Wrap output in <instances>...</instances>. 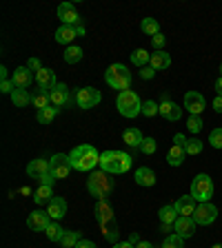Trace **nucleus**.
I'll return each instance as SVG.
<instances>
[{"mask_svg": "<svg viewBox=\"0 0 222 248\" xmlns=\"http://www.w3.org/2000/svg\"><path fill=\"white\" fill-rule=\"evenodd\" d=\"M131 164H134V157L124 151H104L100 153L98 162L100 170H104L107 175H122L131 169Z\"/></svg>", "mask_w": 222, "mask_h": 248, "instance_id": "nucleus-1", "label": "nucleus"}, {"mask_svg": "<svg viewBox=\"0 0 222 248\" xmlns=\"http://www.w3.org/2000/svg\"><path fill=\"white\" fill-rule=\"evenodd\" d=\"M69 162H71L73 170H83V173H87V170H91V169L98 166L100 153L96 151V146H91V144H80L69 153Z\"/></svg>", "mask_w": 222, "mask_h": 248, "instance_id": "nucleus-2", "label": "nucleus"}, {"mask_svg": "<svg viewBox=\"0 0 222 248\" xmlns=\"http://www.w3.org/2000/svg\"><path fill=\"white\" fill-rule=\"evenodd\" d=\"M116 108L122 118H136L138 113H142V100L134 89H127V91H120L118 98H116Z\"/></svg>", "mask_w": 222, "mask_h": 248, "instance_id": "nucleus-3", "label": "nucleus"}, {"mask_svg": "<svg viewBox=\"0 0 222 248\" xmlns=\"http://www.w3.org/2000/svg\"><path fill=\"white\" fill-rule=\"evenodd\" d=\"M87 191L96 200H107V195L114 191V182L111 177H107L104 170H96V173H89L87 177Z\"/></svg>", "mask_w": 222, "mask_h": 248, "instance_id": "nucleus-4", "label": "nucleus"}, {"mask_svg": "<svg viewBox=\"0 0 222 248\" xmlns=\"http://www.w3.org/2000/svg\"><path fill=\"white\" fill-rule=\"evenodd\" d=\"M131 71L124 64H111V67L104 71V82L111 89H118V91H127L131 87Z\"/></svg>", "mask_w": 222, "mask_h": 248, "instance_id": "nucleus-5", "label": "nucleus"}, {"mask_svg": "<svg viewBox=\"0 0 222 248\" xmlns=\"http://www.w3.org/2000/svg\"><path fill=\"white\" fill-rule=\"evenodd\" d=\"M191 197L202 204V202H211L213 197V180L207 173H198L191 182Z\"/></svg>", "mask_w": 222, "mask_h": 248, "instance_id": "nucleus-6", "label": "nucleus"}, {"mask_svg": "<svg viewBox=\"0 0 222 248\" xmlns=\"http://www.w3.org/2000/svg\"><path fill=\"white\" fill-rule=\"evenodd\" d=\"M73 170L71 162H69V155L65 153H56L49 160V173H51L56 180H65V177H69V173Z\"/></svg>", "mask_w": 222, "mask_h": 248, "instance_id": "nucleus-7", "label": "nucleus"}, {"mask_svg": "<svg viewBox=\"0 0 222 248\" xmlns=\"http://www.w3.org/2000/svg\"><path fill=\"white\" fill-rule=\"evenodd\" d=\"M216 219H218V208L213 206L211 202H202V204L196 206L193 222H196L198 226H209V224H213Z\"/></svg>", "mask_w": 222, "mask_h": 248, "instance_id": "nucleus-8", "label": "nucleus"}, {"mask_svg": "<svg viewBox=\"0 0 222 248\" xmlns=\"http://www.w3.org/2000/svg\"><path fill=\"white\" fill-rule=\"evenodd\" d=\"M185 144H187V138H185V135H182V133L173 135V146H171L169 153H167V162H169L171 166H180L182 162H185V157H187Z\"/></svg>", "mask_w": 222, "mask_h": 248, "instance_id": "nucleus-9", "label": "nucleus"}, {"mask_svg": "<svg viewBox=\"0 0 222 248\" xmlns=\"http://www.w3.org/2000/svg\"><path fill=\"white\" fill-rule=\"evenodd\" d=\"M100 100H102V95H100L98 89L93 87H83L76 91V104L80 108H91L96 104H100Z\"/></svg>", "mask_w": 222, "mask_h": 248, "instance_id": "nucleus-10", "label": "nucleus"}, {"mask_svg": "<svg viewBox=\"0 0 222 248\" xmlns=\"http://www.w3.org/2000/svg\"><path fill=\"white\" fill-rule=\"evenodd\" d=\"M182 107L189 111V115H200L202 111H205V107H207V102H205V95L198 91H189L185 93V104Z\"/></svg>", "mask_w": 222, "mask_h": 248, "instance_id": "nucleus-11", "label": "nucleus"}, {"mask_svg": "<svg viewBox=\"0 0 222 248\" xmlns=\"http://www.w3.org/2000/svg\"><path fill=\"white\" fill-rule=\"evenodd\" d=\"M58 18H60L62 25H69V27L80 25V16H78L73 2H62V5H58Z\"/></svg>", "mask_w": 222, "mask_h": 248, "instance_id": "nucleus-12", "label": "nucleus"}, {"mask_svg": "<svg viewBox=\"0 0 222 248\" xmlns=\"http://www.w3.org/2000/svg\"><path fill=\"white\" fill-rule=\"evenodd\" d=\"M49 98H51V104L53 107H69L71 104V91H69L67 84H60L58 82L56 87L51 89V93H49Z\"/></svg>", "mask_w": 222, "mask_h": 248, "instance_id": "nucleus-13", "label": "nucleus"}, {"mask_svg": "<svg viewBox=\"0 0 222 248\" xmlns=\"http://www.w3.org/2000/svg\"><path fill=\"white\" fill-rule=\"evenodd\" d=\"M49 224H51V217H49V213H45V211H31L29 217H27V226L36 232L47 231Z\"/></svg>", "mask_w": 222, "mask_h": 248, "instance_id": "nucleus-14", "label": "nucleus"}, {"mask_svg": "<svg viewBox=\"0 0 222 248\" xmlns=\"http://www.w3.org/2000/svg\"><path fill=\"white\" fill-rule=\"evenodd\" d=\"M31 80H36V73L31 71L29 67H18V69H14L11 82H14L16 89H27V87H31Z\"/></svg>", "mask_w": 222, "mask_h": 248, "instance_id": "nucleus-15", "label": "nucleus"}, {"mask_svg": "<svg viewBox=\"0 0 222 248\" xmlns=\"http://www.w3.org/2000/svg\"><path fill=\"white\" fill-rule=\"evenodd\" d=\"M196 226L198 224L193 222V217H178L176 222H173V228H176V235H180L182 239H189L196 235Z\"/></svg>", "mask_w": 222, "mask_h": 248, "instance_id": "nucleus-16", "label": "nucleus"}, {"mask_svg": "<svg viewBox=\"0 0 222 248\" xmlns=\"http://www.w3.org/2000/svg\"><path fill=\"white\" fill-rule=\"evenodd\" d=\"M36 84H38V89H42V91H51V89L58 84L56 71H51V69L42 67L40 71L36 73Z\"/></svg>", "mask_w": 222, "mask_h": 248, "instance_id": "nucleus-17", "label": "nucleus"}, {"mask_svg": "<svg viewBox=\"0 0 222 248\" xmlns=\"http://www.w3.org/2000/svg\"><path fill=\"white\" fill-rule=\"evenodd\" d=\"M47 213H49V217H51L53 222L62 219V217L67 215V200L60 197V195H56L49 204H47Z\"/></svg>", "mask_w": 222, "mask_h": 248, "instance_id": "nucleus-18", "label": "nucleus"}, {"mask_svg": "<svg viewBox=\"0 0 222 248\" xmlns=\"http://www.w3.org/2000/svg\"><path fill=\"white\" fill-rule=\"evenodd\" d=\"M93 213H96V222H98L100 226H104V224H109V222H114V208L109 206L107 200H98V204H96Z\"/></svg>", "mask_w": 222, "mask_h": 248, "instance_id": "nucleus-19", "label": "nucleus"}, {"mask_svg": "<svg viewBox=\"0 0 222 248\" xmlns=\"http://www.w3.org/2000/svg\"><path fill=\"white\" fill-rule=\"evenodd\" d=\"M176 211H178V215L180 217H193V213H196V200H193L191 195H182V197H178L176 200Z\"/></svg>", "mask_w": 222, "mask_h": 248, "instance_id": "nucleus-20", "label": "nucleus"}, {"mask_svg": "<svg viewBox=\"0 0 222 248\" xmlns=\"http://www.w3.org/2000/svg\"><path fill=\"white\" fill-rule=\"evenodd\" d=\"M134 180L138 186H145V188H151L155 186V173L149 169V166H138L134 173Z\"/></svg>", "mask_w": 222, "mask_h": 248, "instance_id": "nucleus-21", "label": "nucleus"}, {"mask_svg": "<svg viewBox=\"0 0 222 248\" xmlns=\"http://www.w3.org/2000/svg\"><path fill=\"white\" fill-rule=\"evenodd\" d=\"M160 115L169 122H178L182 118V107H178L176 102H171V100H162L160 102Z\"/></svg>", "mask_w": 222, "mask_h": 248, "instance_id": "nucleus-22", "label": "nucleus"}, {"mask_svg": "<svg viewBox=\"0 0 222 248\" xmlns=\"http://www.w3.org/2000/svg\"><path fill=\"white\" fill-rule=\"evenodd\" d=\"M27 175L31 177V180H40L42 175H47L49 173V162L42 160V157H38V160H31L29 164H27Z\"/></svg>", "mask_w": 222, "mask_h": 248, "instance_id": "nucleus-23", "label": "nucleus"}, {"mask_svg": "<svg viewBox=\"0 0 222 248\" xmlns=\"http://www.w3.org/2000/svg\"><path fill=\"white\" fill-rule=\"evenodd\" d=\"M53 38H56L58 45H65V46H71L73 38H78V31L76 27H69V25H60L56 29V33H53Z\"/></svg>", "mask_w": 222, "mask_h": 248, "instance_id": "nucleus-24", "label": "nucleus"}, {"mask_svg": "<svg viewBox=\"0 0 222 248\" xmlns=\"http://www.w3.org/2000/svg\"><path fill=\"white\" fill-rule=\"evenodd\" d=\"M122 140H124V144L131 146V149H140L142 142H145V135H142L140 129H134V126H131V129H124Z\"/></svg>", "mask_w": 222, "mask_h": 248, "instance_id": "nucleus-25", "label": "nucleus"}, {"mask_svg": "<svg viewBox=\"0 0 222 248\" xmlns=\"http://www.w3.org/2000/svg\"><path fill=\"white\" fill-rule=\"evenodd\" d=\"M149 64H151V69H155V71L169 69L171 67V56L167 51H155V53H151Z\"/></svg>", "mask_w": 222, "mask_h": 248, "instance_id": "nucleus-26", "label": "nucleus"}, {"mask_svg": "<svg viewBox=\"0 0 222 248\" xmlns=\"http://www.w3.org/2000/svg\"><path fill=\"white\" fill-rule=\"evenodd\" d=\"M53 188L51 186H38V191L34 193V202H36L38 206H42V204H49V202L53 200Z\"/></svg>", "mask_w": 222, "mask_h": 248, "instance_id": "nucleus-27", "label": "nucleus"}, {"mask_svg": "<svg viewBox=\"0 0 222 248\" xmlns=\"http://www.w3.org/2000/svg\"><path fill=\"white\" fill-rule=\"evenodd\" d=\"M49 93H51V91H42V89H36V93L31 95V107H36L38 111H40V108H47V107H49V102H51Z\"/></svg>", "mask_w": 222, "mask_h": 248, "instance_id": "nucleus-28", "label": "nucleus"}, {"mask_svg": "<svg viewBox=\"0 0 222 248\" xmlns=\"http://www.w3.org/2000/svg\"><path fill=\"white\" fill-rule=\"evenodd\" d=\"M11 102L14 107H29L31 104V95L27 89H14L11 91Z\"/></svg>", "mask_w": 222, "mask_h": 248, "instance_id": "nucleus-29", "label": "nucleus"}, {"mask_svg": "<svg viewBox=\"0 0 222 248\" xmlns=\"http://www.w3.org/2000/svg\"><path fill=\"white\" fill-rule=\"evenodd\" d=\"M158 217H160V224H173L180 215H178L173 204H167V206H162L160 211H158Z\"/></svg>", "mask_w": 222, "mask_h": 248, "instance_id": "nucleus-30", "label": "nucleus"}, {"mask_svg": "<svg viewBox=\"0 0 222 248\" xmlns=\"http://www.w3.org/2000/svg\"><path fill=\"white\" fill-rule=\"evenodd\" d=\"M58 113H60V108H58V107H47V108H40V111H38L36 120L40 124H51L53 120H56Z\"/></svg>", "mask_w": 222, "mask_h": 248, "instance_id": "nucleus-31", "label": "nucleus"}, {"mask_svg": "<svg viewBox=\"0 0 222 248\" xmlns=\"http://www.w3.org/2000/svg\"><path fill=\"white\" fill-rule=\"evenodd\" d=\"M65 62L67 64H78V62L83 60V46H78V45H71L65 49Z\"/></svg>", "mask_w": 222, "mask_h": 248, "instance_id": "nucleus-32", "label": "nucleus"}, {"mask_svg": "<svg viewBox=\"0 0 222 248\" xmlns=\"http://www.w3.org/2000/svg\"><path fill=\"white\" fill-rule=\"evenodd\" d=\"M140 29H142V33H147V36H151V38H154L155 33H160V25H158L155 18H145V20L140 22Z\"/></svg>", "mask_w": 222, "mask_h": 248, "instance_id": "nucleus-33", "label": "nucleus"}, {"mask_svg": "<svg viewBox=\"0 0 222 248\" xmlns=\"http://www.w3.org/2000/svg\"><path fill=\"white\" fill-rule=\"evenodd\" d=\"M80 232L78 231H65V235H62V239H60V246L62 248H76V244L80 242Z\"/></svg>", "mask_w": 222, "mask_h": 248, "instance_id": "nucleus-34", "label": "nucleus"}, {"mask_svg": "<svg viewBox=\"0 0 222 248\" xmlns=\"http://www.w3.org/2000/svg\"><path fill=\"white\" fill-rule=\"evenodd\" d=\"M45 232H47V237H49V242H58V244H60L62 235H65V228H62L58 222H51L49 226H47Z\"/></svg>", "mask_w": 222, "mask_h": 248, "instance_id": "nucleus-35", "label": "nucleus"}, {"mask_svg": "<svg viewBox=\"0 0 222 248\" xmlns=\"http://www.w3.org/2000/svg\"><path fill=\"white\" fill-rule=\"evenodd\" d=\"M100 228H102V235H104V239H107V242L116 244L120 239V231H118V226H116L114 222L104 224V226H100Z\"/></svg>", "mask_w": 222, "mask_h": 248, "instance_id": "nucleus-36", "label": "nucleus"}, {"mask_svg": "<svg viewBox=\"0 0 222 248\" xmlns=\"http://www.w3.org/2000/svg\"><path fill=\"white\" fill-rule=\"evenodd\" d=\"M151 60V53H147L145 49H136L131 53V62H134L136 67H147V62Z\"/></svg>", "mask_w": 222, "mask_h": 248, "instance_id": "nucleus-37", "label": "nucleus"}, {"mask_svg": "<svg viewBox=\"0 0 222 248\" xmlns=\"http://www.w3.org/2000/svg\"><path fill=\"white\" fill-rule=\"evenodd\" d=\"M185 151H187V155H200V153H202V140H198V138H187Z\"/></svg>", "mask_w": 222, "mask_h": 248, "instance_id": "nucleus-38", "label": "nucleus"}, {"mask_svg": "<svg viewBox=\"0 0 222 248\" xmlns=\"http://www.w3.org/2000/svg\"><path fill=\"white\" fill-rule=\"evenodd\" d=\"M155 113H160V104H155L154 100L142 102V115H145V118H154Z\"/></svg>", "mask_w": 222, "mask_h": 248, "instance_id": "nucleus-39", "label": "nucleus"}, {"mask_svg": "<svg viewBox=\"0 0 222 248\" xmlns=\"http://www.w3.org/2000/svg\"><path fill=\"white\" fill-rule=\"evenodd\" d=\"M182 242H185V239H182L180 235H176V232H173V235H167V239L162 242L160 248H182Z\"/></svg>", "mask_w": 222, "mask_h": 248, "instance_id": "nucleus-40", "label": "nucleus"}, {"mask_svg": "<svg viewBox=\"0 0 222 248\" xmlns=\"http://www.w3.org/2000/svg\"><path fill=\"white\" fill-rule=\"evenodd\" d=\"M187 129L191 131V133H200V131H202L200 115H189V118H187Z\"/></svg>", "mask_w": 222, "mask_h": 248, "instance_id": "nucleus-41", "label": "nucleus"}, {"mask_svg": "<svg viewBox=\"0 0 222 248\" xmlns=\"http://www.w3.org/2000/svg\"><path fill=\"white\" fill-rule=\"evenodd\" d=\"M155 149H158V142H155V138H145V142H142V146H140V151L145 155H154Z\"/></svg>", "mask_w": 222, "mask_h": 248, "instance_id": "nucleus-42", "label": "nucleus"}, {"mask_svg": "<svg viewBox=\"0 0 222 248\" xmlns=\"http://www.w3.org/2000/svg\"><path fill=\"white\" fill-rule=\"evenodd\" d=\"M209 144H211L213 149H222V126H218V129L211 131V135H209Z\"/></svg>", "mask_w": 222, "mask_h": 248, "instance_id": "nucleus-43", "label": "nucleus"}, {"mask_svg": "<svg viewBox=\"0 0 222 248\" xmlns=\"http://www.w3.org/2000/svg\"><path fill=\"white\" fill-rule=\"evenodd\" d=\"M165 45H167V38L162 33H155L151 38V46H154V51H165Z\"/></svg>", "mask_w": 222, "mask_h": 248, "instance_id": "nucleus-44", "label": "nucleus"}, {"mask_svg": "<svg viewBox=\"0 0 222 248\" xmlns=\"http://www.w3.org/2000/svg\"><path fill=\"white\" fill-rule=\"evenodd\" d=\"M27 67H29L34 73H38V71H40V69H42V62H40V58H29V60H27Z\"/></svg>", "mask_w": 222, "mask_h": 248, "instance_id": "nucleus-45", "label": "nucleus"}, {"mask_svg": "<svg viewBox=\"0 0 222 248\" xmlns=\"http://www.w3.org/2000/svg\"><path fill=\"white\" fill-rule=\"evenodd\" d=\"M14 82H11V80H2V82H0V91H2V93H9V95H11V91H14Z\"/></svg>", "mask_w": 222, "mask_h": 248, "instance_id": "nucleus-46", "label": "nucleus"}, {"mask_svg": "<svg viewBox=\"0 0 222 248\" xmlns=\"http://www.w3.org/2000/svg\"><path fill=\"white\" fill-rule=\"evenodd\" d=\"M154 76H155V69H151V67H142V71H140V78H142V80H151Z\"/></svg>", "mask_w": 222, "mask_h": 248, "instance_id": "nucleus-47", "label": "nucleus"}, {"mask_svg": "<svg viewBox=\"0 0 222 248\" xmlns=\"http://www.w3.org/2000/svg\"><path fill=\"white\" fill-rule=\"evenodd\" d=\"M38 182H40V186H53V182H56V177H53L51 173H47V175H42Z\"/></svg>", "mask_w": 222, "mask_h": 248, "instance_id": "nucleus-48", "label": "nucleus"}, {"mask_svg": "<svg viewBox=\"0 0 222 248\" xmlns=\"http://www.w3.org/2000/svg\"><path fill=\"white\" fill-rule=\"evenodd\" d=\"M76 248H98V246H96L91 239H80V242L76 244Z\"/></svg>", "mask_w": 222, "mask_h": 248, "instance_id": "nucleus-49", "label": "nucleus"}, {"mask_svg": "<svg viewBox=\"0 0 222 248\" xmlns=\"http://www.w3.org/2000/svg\"><path fill=\"white\" fill-rule=\"evenodd\" d=\"M211 104H213V111H216V113H222V98L220 95H216Z\"/></svg>", "mask_w": 222, "mask_h": 248, "instance_id": "nucleus-50", "label": "nucleus"}, {"mask_svg": "<svg viewBox=\"0 0 222 248\" xmlns=\"http://www.w3.org/2000/svg\"><path fill=\"white\" fill-rule=\"evenodd\" d=\"M111 248H136V246H134V244L129 242V239H127V242H116V244H114V246H111Z\"/></svg>", "mask_w": 222, "mask_h": 248, "instance_id": "nucleus-51", "label": "nucleus"}, {"mask_svg": "<svg viewBox=\"0 0 222 248\" xmlns=\"http://www.w3.org/2000/svg\"><path fill=\"white\" fill-rule=\"evenodd\" d=\"M213 89H216V93H218V95H220V98H222V76L218 78L216 82H213Z\"/></svg>", "mask_w": 222, "mask_h": 248, "instance_id": "nucleus-52", "label": "nucleus"}, {"mask_svg": "<svg viewBox=\"0 0 222 248\" xmlns=\"http://www.w3.org/2000/svg\"><path fill=\"white\" fill-rule=\"evenodd\" d=\"M171 231H176V228H173V224H162V226H160V232H165V235H169Z\"/></svg>", "mask_w": 222, "mask_h": 248, "instance_id": "nucleus-53", "label": "nucleus"}, {"mask_svg": "<svg viewBox=\"0 0 222 248\" xmlns=\"http://www.w3.org/2000/svg\"><path fill=\"white\" fill-rule=\"evenodd\" d=\"M136 248H154V244H151V242H145V239H142V242L136 244Z\"/></svg>", "mask_w": 222, "mask_h": 248, "instance_id": "nucleus-54", "label": "nucleus"}, {"mask_svg": "<svg viewBox=\"0 0 222 248\" xmlns=\"http://www.w3.org/2000/svg\"><path fill=\"white\" fill-rule=\"evenodd\" d=\"M0 78H2V80H9V71H7V67H0Z\"/></svg>", "mask_w": 222, "mask_h": 248, "instance_id": "nucleus-55", "label": "nucleus"}, {"mask_svg": "<svg viewBox=\"0 0 222 248\" xmlns=\"http://www.w3.org/2000/svg\"><path fill=\"white\" fill-rule=\"evenodd\" d=\"M76 31H78V36H85L87 31H85V25H76Z\"/></svg>", "mask_w": 222, "mask_h": 248, "instance_id": "nucleus-56", "label": "nucleus"}, {"mask_svg": "<svg viewBox=\"0 0 222 248\" xmlns=\"http://www.w3.org/2000/svg\"><path fill=\"white\" fill-rule=\"evenodd\" d=\"M129 242H131V244H134V246H136V244L140 242V239H138V235H131V237H129Z\"/></svg>", "mask_w": 222, "mask_h": 248, "instance_id": "nucleus-57", "label": "nucleus"}, {"mask_svg": "<svg viewBox=\"0 0 222 248\" xmlns=\"http://www.w3.org/2000/svg\"><path fill=\"white\" fill-rule=\"evenodd\" d=\"M211 248H222V244H216V246H211Z\"/></svg>", "mask_w": 222, "mask_h": 248, "instance_id": "nucleus-58", "label": "nucleus"}, {"mask_svg": "<svg viewBox=\"0 0 222 248\" xmlns=\"http://www.w3.org/2000/svg\"><path fill=\"white\" fill-rule=\"evenodd\" d=\"M220 73H222V64H220Z\"/></svg>", "mask_w": 222, "mask_h": 248, "instance_id": "nucleus-59", "label": "nucleus"}]
</instances>
